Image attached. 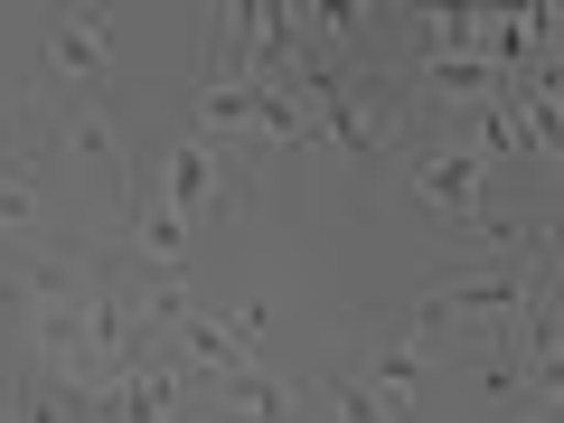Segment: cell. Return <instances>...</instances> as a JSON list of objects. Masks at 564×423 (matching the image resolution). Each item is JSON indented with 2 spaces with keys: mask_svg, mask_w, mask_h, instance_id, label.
Returning <instances> with one entry per match:
<instances>
[{
  "mask_svg": "<svg viewBox=\"0 0 564 423\" xmlns=\"http://www.w3.org/2000/svg\"><path fill=\"white\" fill-rule=\"evenodd\" d=\"M39 226V188H29V170H0V236H29Z\"/></svg>",
  "mask_w": 564,
  "mask_h": 423,
  "instance_id": "52a82bcc",
  "label": "cell"
},
{
  "mask_svg": "<svg viewBox=\"0 0 564 423\" xmlns=\"http://www.w3.org/2000/svg\"><path fill=\"white\" fill-rule=\"evenodd\" d=\"M57 141H66V151H85V161H104V151H113V113H104V104H76Z\"/></svg>",
  "mask_w": 564,
  "mask_h": 423,
  "instance_id": "8992f818",
  "label": "cell"
},
{
  "mask_svg": "<svg viewBox=\"0 0 564 423\" xmlns=\"http://www.w3.org/2000/svg\"><path fill=\"white\" fill-rule=\"evenodd\" d=\"M358 377L386 395V414H395V423H414L423 386H433V348H423V339H377V348L358 358Z\"/></svg>",
  "mask_w": 564,
  "mask_h": 423,
  "instance_id": "3957f363",
  "label": "cell"
},
{
  "mask_svg": "<svg viewBox=\"0 0 564 423\" xmlns=\"http://www.w3.org/2000/svg\"><path fill=\"white\" fill-rule=\"evenodd\" d=\"M0 423H10V395H0Z\"/></svg>",
  "mask_w": 564,
  "mask_h": 423,
  "instance_id": "ba28073f",
  "label": "cell"
},
{
  "mask_svg": "<svg viewBox=\"0 0 564 423\" xmlns=\"http://www.w3.org/2000/svg\"><path fill=\"white\" fill-rule=\"evenodd\" d=\"M321 423H395V414H386V395L358 377V367H329L321 377Z\"/></svg>",
  "mask_w": 564,
  "mask_h": 423,
  "instance_id": "277c9868",
  "label": "cell"
},
{
  "mask_svg": "<svg viewBox=\"0 0 564 423\" xmlns=\"http://www.w3.org/2000/svg\"><path fill=\"white\" fill-rule=\"evenodd\" d=\"M188 245H198V226H188L170 198H151V188H141V198H132V245H122V263H132V273H188Z\"/></svg>",
  "mask_w": 564,
  "mask_h": 423,
  "instance_id": "7a4b0ae2",
  "label": "cell"
},
{
  "mask_svg": "<svg viewBox=\"0 0 564 423\" xmlns=\"http://www.w3.org/2000/svg\"><path fill=\"white\" fill-rule=\"evenodd\" d=\"M47 66H57V76H85V85H95L104 66H113V47H104V20H66L57 39H47Z\"/></svg>",
  "mask_w": 564,
  "mask_h": 423,
  "instance_id": "5b68a950",
  "label": "cell"
},
{
  "mask_svg": "<svg viewBox=\"0 0 564 423\" xmlns=\"http://www.w3.org/2000/svg\"><path fill=\"white\" fill-rule=\"evenodd\" d=\"M414 207H423V217H452V226L489 217V161L470 151V141L423 151V161H414Z\"/></svg>",
  "mask_w": 564,
  "mask_h": 423,
  "instance_id": "6da1fadb",
  "label": "cell"
}]
</instances>
